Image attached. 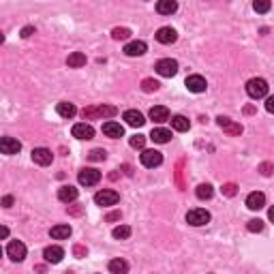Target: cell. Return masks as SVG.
<instances>
[{"label":"cell","mask_w":274,"mask_h":274,"mask_svg":"<svg viewBox=\"0 0 274 274\" xmlns=\"http://www.w3.org/2000/svg\"><path fill=\"white\" fill-rule=\"evenodd\" d=\"M0 255H2V249H0Z\"/></svg>","instance_id":"45"},{"label":"cell","mask_w":274,"mask_h":274,"mask_svg":"<svg viewBox=\"0 0 274 274\" xmlns=\"http://www.w3.org/2000/svg\"><path fill=\"white\" fill-rule=\"evenodd\" d=\"M120 219V212H114V214H107V221H116Z\"/></svg>","instance_id":"43"},{"label":"cell","mask_w":274,"mask_h":274,"mask_svg":"<svg viewBox=\"0 0 274 274\" xmlns=\"http://www.w3.org/2000/svg\"><path fill=\"white\" fill-rule=\"evenodd\" d=\"M19 150H22V143H19L15 137H9V135H4V137H0V154H17Z\"/></svg>","instance_id":"8"},{"label":"cell","mask_w":274,"mask_h":274,"mask_svg":"<svg viewBox=\"0 0 274 274\" xmlns=\"http://www.w3.org/2000/svg\"><path fill=\"white\" fill-rule=\"evenodd\" d=\"M4 41V35H2V32H0V43H2Z\"/></svg>","instance_id":"44"},{"label":"cell","mask_w":274,"mask_h":274,"mask_svg":"<svg viewBox=\"0 0 274 274\" xmlns=\"http://www.w3.org/2000/svg\"><path fill=\"white\" fill-rule=\"evenodd\" d=\"M139 161H141L143 167L154 169V167H159L161 163H163V154L159 152V150H143L141 156H139Z\"/></svg>","instance_id":"7"},{"label":"cell","mask_w":274,"mask_h":274,"mask_svg":"<svg viewBox=\"0 0 274 274\" xmlns=\"http://www.w3.org/2000/svg\"><path fill=\"white\" fill-rule=\"evenodd\" d=\"M112 37L116 39V41H127V39L131 37V30H129V28H114Z\"/></svg>","instance_id":"32"},{"label":"cell","mask_w":274,"mask_h":274,"mask_svg":"<svg viewBox=\"0 0 274 274\" xmlns=\"http://www.w3.org/2000/svg\"><path fill=\"white\" fill-rule=\"evenodd\" d=\"M195 195H197V199H212V195H214V188L210 184H199L197 186V191H195Z\"/></svg>","instance_id":"29"},{"label":"cell","mask_w":274,"mask_h":274,"mask_svg":"<svg viewBox=\"0 0 274 274\" xmlns=\"http://www.w3.org/2000/svg\"><path fill=\"white\" fill-rule=\"evenodd\" d=\"M154 37H156V41L163 45H172V43H176V39H178V32H176L172 26H163V28L156 30Z\"/></svg>","instance_id":"13"},{"label":"cell","mask_w":274,"mask_h":274,"mask_svg":"<svg viewBox=\"0 0 274 274\" xmlns=\"http://www.w3.org/2000/svg\"><path fill=\"white\" fill-rule=\"evenodd\" d=\"M262 174L264 176H270L272 174V165H270V163H264V165H262Z\"/></svg>","instance_id":"39"},{"label":"cell","mask_w":274,"mask_h":274,"mask_svg":"<svg viewBox=\"0 0 274 274\" xmlns=\"http://www.w3.org/2000/svg\"><path fill=\"white\" fill-rule=\"evenodd\" d=\"M129 143H131V148L141 150L143 146H146V137H143V135H133V137H131V141H129Z\"/></svg>","instance_id":"36"},{"label":"cell","mask_w":274,"mask_h":274,"mask_svg":"<svg viewBox=\"0 0 274 274\" xmlns=\"http://www.w3.org/2000/svg\"><path fill=\"white\" fill-rule=\"evenodd\" d=\"M148 116H150V120H152V122H159V125H161V122L169 120V109L165 105H154L148 112Z\"/></svg>","instance_id":"21"},{"label":"cell","mask_w":274,"mask_h":274,"mask_svg":"<svg viewBox=\"0 0 274 274\" xmlns=\"http://www.w3.org/2000/svg\"><path fill=\"white\" fill-rule=\"evenodd\" d=\"M223 193L227 195V197H233V195H236V184H231V182H229V184H225Z\"/></svg>","instance_id":"37"},{"label":"cell","mask_w":274,"mask_h":274,"mask_svg":"<svg viewBox=\"0 0 274 274\" xmlns=\"http://www.w3.org/2000/svg\"><path fill=\"white\" fill-rule=\"evenodd\" d=\"M103 133L107 137H112V139H118V137L125 135V127L120 125V122H114V120H107L105 125H103Z\"/></svg>","instance_id":"16"},{"label":"cell","mask_w":274,"mask_h":274,"mask_svg":"<svg viewBox=\"0 0 274 274\" xmlns=\"http://www.w3.org/2000/svg\"><path fill=\"white\" fill-rule=\"evenodd\" d=\"M4 238H9V227L0 225V240H4Z\"/></svg>","instance_id":"41"},{"label":"cell","mask_w":274,"mask_h":274,"mask_svg":"<svg viewBox=\"0 0 274 274\" xmlns=\"http://www.w3.org/2000/svg\"><path fill=\"white\" fill-rule=\"evenodd\" d=\"M77 178H80V184H84V186H94V184H99V180H101V172L94 167H84Z\"/></svg>","instance_id":"6"},{"label":"cell","mask_w":274,"mask_h":274,"mask_svg":"<svg viewBox=\"0 0 274 274\" xmlns=\"http://www.w3.org/2000/svg\"><path fill=\"white\" fill-rule=\"evenodd\" d=\"M266 206V195L264 193H249V197H246V208L249 210H262V208Z\"/></svg>","instance_id":"18"},{"label":"cell","mask_w":274,"mask_h":274,"mask_svg":"<svg viewBox=\"0 0 274 274\" xmlns=\"http://www.w3.org/2000/svg\"><path fill=\"white\" fill-rule=\"evenodd\" d=\"M266 109L272 114L274 112V96H268V101H266Z\"/></svg>","instance_id":"40"},{"label":"cell","mask_w":274,"mask_h":274,"mask_svg":"<svg viewBox=\"0 0 274 274\" xmlns=\"http://www.w3.org/2000/svg\"><path fill=\"white\" fill-rule=\"evenodd\" d=\"M88 159L90 161H105L107 152H105V150H101V148H96V150H92V152H88Z\"/></svg>","instance_id":"35"},{"label":"cell","mask_w":274,"mask_h":274,"mask_svg":"<svg viewBox=\"0 0 274 274\" xmlns=\"http://www.w3.org/2000/svg\"><path fill=\"white\" fill-rule=\"evenodd\" d=\"M188 127H191V122H188V118H184V116H172V129L178 133H184L188 131Z\"/></svg>","instance_id":"27"},{"label":"cell","mask_w":274,"mask_h":274,"mask_svg":"<svg viewBox=\"0 0 274 274\" xmlns=\"http://www.w3.org/2000/svg\"><path fill=\"white\" fill-rule=\"evenodd\" d=\"M32 161L41 167H47V165H51V161H54V154H51V150H47V148H35L32 150Z\"/></svg>","instance_id":"12"},{"label":"cell","mask_w":274,"mask_h":274,"mask_svg":"<svg viewBox=\"0 0 274 274\" xmlns=\"http://www.w3.org/2000/svg\"><path fill=\"white\" fill-rule=\"evenodd\" d=\"M6 255L11 257V262H22L26 257V244L19 242V240H11L9 246H6Z\"/></svg>","instance_id":"9"},{"label":"cell","mask_w":274,"mask_h":274,"mask_svg":"<svg viewBox=\"0 0 274 274\" xmlns=\"http://www.w3.org/2000/svg\"><path fill=\"white\" fill-rule=\"evenodd\" d=\"M84 118H114L118 114V109L114 105H96V107H86L84 109Z\"/></svg>","instance_id":"2"},{"label":"cell","mask_w":274,"mask_h":274,"mask_svg":"<svg viewBox=\"0 0 274 274\" xmlns=\"http://www.w3.org/2000/svg\"><path fill=\"white\" fill-rule=\"evenodd\" d=\"M246 94L251 99H264L268 94V82L264 77H253V80L246 82Z\"/></svg>","instance_id":"1"},{"label":"cell","mask_w":274,"mask_h":274,"mask_svg":"<svg viewBox=\"0 0 274 274\" xmlns=\"http://www.w3.org/2000/svg\"><path fill=\"white\" fill-rule=\"evenodd\" d=\"M49 236L54 240H67L71 236V225H54L49 229Z\"/></svg>","instance_id":"25"},{"label":"cell","mask_w":274,"mask_h":274,"mask_svg":"<svg viewBox=\"0 0 274 274\" xmlns=\"http://www.w3.org/2000/svg\"><path fill=\"white\" fill-rule=\"evenodd\" d=\"M120 201V195L112 191V188H103V191H99L94 195V204L101 206V208H109V206H116Z\"/></svg>","instance_id":"4"},{"label":"cell","mask_w":274,"mask_h":274,"mask_svg":"<svg viewBox=\"0 0 274 274\" xmlns=\"http://www.w3.org/2000/svg\"><path fill=\"white\" fill-rule=\"evenodd\" d=\"M159 86H161V84L156 82V80H150V77L141 82V90H143V92H156V90H159Z\"/></svg>","instance_id":"31"},{"label":"cell","mask_w":274,"mask_h":274,"mask_svg":"<svg viewBox=\"0 0 274 274\" xmlns=\"http://www.w3.org/2000/svg\"><path fill=\"white\" fill-rule=\"evenodd\" d=\"M217 125L223 129L225 133H229V135H240V133H242V125L233 122L231 118H227V116H219V118H217Z\"/></svg>","instance_id":"14"},{"label":"cell","mask_w":274,"mask_h":274,"mask_svg":"<svg viewBox=\"0 0 274 274\" xmlns=\"http://www.w3.org/2000/svg\"><path fill=\"white\" fill-rule=\"evenodd\" d=\"M253 9L257 13H268L270 11V0H255L253 2Z\"/></svg>","instance_id":"33"},{"label":"cell","mask_w":274,"mask_h":274,"mask_svg":"<svg viewBox=\"0 0 274 274\" xmlns=\"http://www.w3.org/2000/svg\"><path fill=\"white\" fill-rule=\"evenodd\" d=\"M71 135L75 137V139H92L94 137V129L92 125H86V122H77L71 129Z\"/></svg>","instance_id":"10"},{"label":"cell","mask_w":274,"mask_h":274,"mask_svg":"<svg viewBox=\"0 0 274 274\" xmlns=\"http://www.w3.org/2000/svg\"><path fill=\"white\" fill-rule=\"evenodd\" d=\"M112 236H114L116 240H127L129 236H131V227H129V225H118V227H114Z\"/></svg>","instance_id":"30"},{"label":"cell","mask_w":274,"mask_h":274,"mask_svg":"<svg viewBox=\"0 0 274 274\" xmlns=\"http://www.w3.org/2000/svg\"><path fill=\"white\" fill-rule=\"evenodd\" d=\"M43 257L47 264H60L62 257H64V251L60 246H47V249L43 251Z\"/></svg>","instance_id":"20"},{"label":"cell","mask_w":274,"mask_h":274,"mask_svg":"<svg viewBox=\"0 0 274 274\" xmlns=\"http://www.w3.org/2000/svg\"><path fill=\"white\" fill-rule=\"evenodd\" d=\"M32 35H35V28H32V26H26V28L22 30V37H24V39H28V37H32Z\"/></svg>","instance_id":"38"},{"label":"cell","mask_w":274,"mask_h":274,"mask_svg":"<svg viewBox=\"0 0 274 274\" xmlns=\"http://www.w3.org/2000/svg\"><path fill=\"white\" fill-rule=\"evenodd\" d=\"M122 118L127 120V125H129V127H137V129H139V127L146 125V118H143V114H141V112H137V109H127Z\"/></svg>","instance_id":"15"},{"label":"cell","mask_w":274,"mask_h":274,"mask_svg":"<svg viewBox=\"0 0 274 274\" xmlns=\"http://www.w3.org/2000/svg\"><path fill=\"white\" fill-rule=\"evenodd\" d=\"M67 64L71 69H82L84 64H86V54H82V51H73V54H69Z\"/></svg>","instance_id":"26"},{"label":"cell","mask_w":274,"mask_h":274,"mask_svg":"<svg viewBox=\"0 0 274 274\" xmlns=\"http://www.w3.org/2000/svg\"><path fill=\"white\" fill-rule=\"evenodd\" d=\"M107 268H109V272H112V274H125L129 270V264L125 262V259H112Z\"/></svg>","instance_id":"28"},{"label":"cell","mask_w":274,"mask_h":274,"mask_svg":"<svg viewBox=\"0 0 274 274\" xmlns=\"http://www.w3.org/2000/svg\"><path fill=\"white\" fill-rule=\"evenodd\" d=\"M154 69L161 77H174L178 73V62H176L174 58H161V60L154 64Z\"/></svg>","instance_id":"5"},{"label":"cell","mask_w":274,"mask_h":274,"mask_svg":"<svg viewBox=\"0 0 274 274\" xmlns=\"http://www.w3.org/2000/svg\"><path fill=\"white\" fill-rule=\"evenodd\" d=\"M150 139H152L154 143H167L169 139H172V131L169 129H152V133H150Z\"/></svg>","instance_id":"24"},{"label":"cell","mask_w":274,"mask_h":274,"mask_svg":"<svg viewBox=\"0 0 274 274\" xmlns=\"http://www.w3.org/2000/svg\"><path fill=\"white\" fill-rule=\"evenodd\" d=\"M148 51V45L143 43V41H131V43H127L125 45V54L127 56H131V58H135V56H143Z\"/></svg>","instance_id":"19"},{"label":"cell","mask_w":274,"mask_h":274,"mask_svg":"<svg viewBox=\"0 0 274 274\" xmlns=\"http://www.w3.org/2000/svg\"><path fill=\"white\" fill-rule=\"evenodd\" d=\"M56 112L58 116H62V118H73V116L77 114V107L73 105V103H69V101H62V103H58L56 105Z\"/></svg>","instance_id":"23"},{"label":"cell","mask_w":274,"mask_h":274,"mask_svg":"<svg viewBox=\"0 0 274 274\" xmlns=\"http://www.w3.org/2000/svg\"><path fill=\"white\" fill-rule=\"evenodd\" d=\"M156 11H159L161 15H174V13L178 11V0H159V2H156Z\"/></svg>","instance_id":"22"},{"label":"cell","mask_w":274,"mask_h":274,"mask_svg":"<svg viewBox=\"0 0 274 274\" xmlns=\"http://www.w3.org/2000/svg\"><path fill=\"white\" fill-rule=\"evenodd\" d=\"M77 188L75 186H71V184H64L58 188V199L62 201V204H71V201H75L77 199Z\"/></svg>","instance_id":"17"},{"label":"cell","mask_w":274,"mask_h":274,"mask_svg":"<svg viewBox=\"0 0 274 274\" xmlns=\"http://www.w3.org/2000/svg\"><path fill=\"white\" fill-rule=\"evenodd\" d=\"M184 86H186L188 90H191V92L199 94V92H206V88H208V82H206L201 75H188L186 80H184Z\"/></svg>","instance_id":"11"},{"label":"cell","mask_w":274,"mask_h":274,"mask_svg":"<svg viewBox=\"0 0 274 274\" xmlns=\"http://www.w3.org/2000/svg\"><path fill=\"white\" fill-rule=\"evenodd\" d=\"M249 231H253V233H259V231H264V221L262 219H253V221H249Z\"/></svg>","instance_id":"34"},{"label":"cell","mask_w":274,"mask_h":274,"mask_svg":"<svg viewBox=\"0 0 274 274\" xmlns=\"http://www.w3.org/2000/svg\"><path fill=\"white\" fill-rule=\"evenodd\" d=\"M0 204H2L4 208H9V206L13 204V197H11V195H6V197H2V199H0Z\"/></svg>","instance_id":"42"},{"label":"cell","mask_w":274,"mask_h":274,"mask_svg":"<svg viewBox=\"0 0 274 274\" xmlns=\"http://www.w3.org/2000/svg\"><path fill=\"white\" fill-rule=\"evenodd\" d=\"M210 212L204 210V208H193V210L186 212V223L193 225V227H201V225H208L210 223Z\"/></svg>","instance_id":"3"}]
</instances>
